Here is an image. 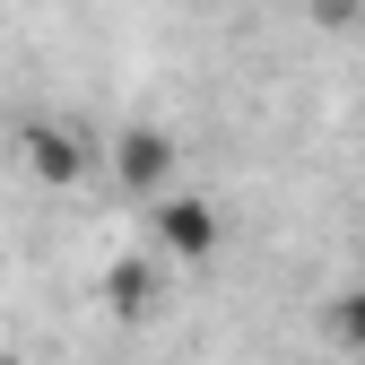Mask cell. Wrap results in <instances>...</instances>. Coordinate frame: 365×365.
Returning a JSON list of instances; mask_svg holds the SVG:
<instances>
[{
    "instance_id": "cell-4",
    "label": "cell",
    "mask_w": 365,
    "mask_h": 365,
    "mask_svg": "<svg viewBox=\"0 0 365 365\" xmlns=\"http://www.w3.org/2000/svg\"><path fill=\"white\" fill-rule=\"evenodd\" d=\"M148 296H157V261H148V252H130V261L105 269V304H113V322H140Z\"/></svg>"
},
{
    "instance_id": "cell-5",
    "label": "cell",
    "mask_w": 365,
    "mask_h": 365,
    "mask_svg": "<svg viewBox=\"0 0 365 365\" xmlns=\"http://www.w3.org/2000/svg\"><path fill=\"white\" fill-rule=\"evenodd\" d=\"M322 331H331L348 356H365V287H339V296H322Z\"/></svg>"
},
{
    "instance_id": "cell-3",
    "label": "cell",
    "mask_w": 365,
    "mask_h": 365,
    "mask_svg": "<svg viewBox=\"0 0 365 365\" xmlns=\"http://www.w3.org/2000/svg\"><path fill=\"white\" fill-rule=\"evenodd\" d=\"M18 157H26V174L43 182V192H78V182H87V140H78L61 113H35L18 130Z\"/></svg>"
},
{
    "instance_id": "cell-2",
    "label": "cell",
    "mask_w": 365,
    "mask_h": 365,
    "mask_svg": "<svg viewBox=\"0 0 365 365\" xmlns=\"http://www.w3.org/2000/svg\"><path fill=\"white\" fill-rule=\"evenodd\" d=\"M113 182L130 200H165L174 182H182V140L165 122H122L113 130Z\"/></svg>"
},
{
    "instance_id": "cell-1",
    "label": "cell",
    "mask_w": 365,
    "mask_h": 365,
    "mask_svg": "<svg viewBox=\"0 0 365 365\" xmlns=\"http://www.w3.org/2000/svg\"><path fill=\"white\" fill-rule=\"evenodd\" d=\"M148 235H157V252L165 261H217L226 252V217H217V200H200L192 182H174L165 200H148Z\"/></svg>"
}]
</instances>
